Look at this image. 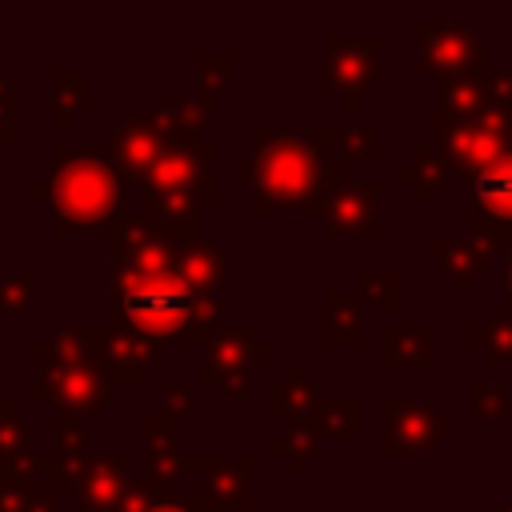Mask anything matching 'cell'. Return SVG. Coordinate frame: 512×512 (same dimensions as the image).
Segmentation results:
<instances>
[{"label":"cell","instance_id":"1","mask_svg":"<svg viewBox=\"0 0 512 512\" xmlns=\"http://www.w3.org/2000/svg\"><path fill=\"white\" fill-rule=\"evenodd\" d=\"M252 164H236V180H252V212L272 216L284 208H304L344 184V160H324V148L308 128H252Z\"/></svg>","mask_w":512,"mask_h":512},{"label":"cell","instance_id":"2","mask_svg":"<svg viewBox=\"0 0 512 512\" xmlns=\"http://www.w3.org/2000/svg\"><path fill=\"white\" fill-rule=\"evenodd\" d=\"M108 288V324L116 328H132L156 344H208V336L216 332L212 300L192 292L176 272L112 268Z\"/></svg>","mask_w":512,"mask_h":512},{"label":"cell","instance_id":"3","mask_svg":"<svg viewBox=\"0 0 512 512\" xmlns=\"http://www.w3.org/2000/svg\"><path fill=\"white\" fill-rule=\"evenodd\" d=\"M56 168L36 184V200H48L56 212V232H92L108 228V216L120 204V172L96 148H52Z\"/></svg>","mask_w":512,"mask_h":512},{"label":"cell","instance_id":"4","mask_svg":"<svg viewBox=\"0 0 512 512\" xmlns=\"http://www.w3.org/2000/svg\"><path fill=\"white\" fill-rule=\"evenodd\" d=\"M40 380H36V400L56 404L64 416H100L108 404V372L100 364L68 360L56 344H40L32 352Z\"/></svg>","mask_w":512,"mask_h":512},{"label":"cell","instance_id":"5","mask_svg":"<svg viewBox=\"0 0 512 512\" xmlns=\"http://www.w3.org/2000/svg\"><path fill=\"white\" fill-rule=\"evenodd\" d=\"M416 40H420V72H428L432 80H468L480 76L488 80V52L484 40L452 16H420L416 20Z\"/></svg>","mask_w":512,"mask_h":512},{"label":"cell","instance_id":"6","mask_svg":"<svg viewBox=\"0 0 512 512\" xmlns=\"http://www.w3.org/2000/svg\"><path fill=\"white\" fill-rule=\"evenodd\" d=\"M212 156L216 148L212 144H196V136H180L168 144V152L144 172V188L152 196H196V200H212V180H208V168H212Z\"/></svg>","mask_w":512,"mask_h":512},{"label":"cell","instance_id":"7","mask_svg":"<svg viewBox=\"0 0 512 512\" xmlns=\"http://www.w3.org/2000/svg\"><path fill=\"white\" fill-rule=\"evenodd\" d=\"M376 204H380V184L376 180H344L332 192L316 196L308 204V216L320 220L328 236H360V240H372V236H380Z\"/></svg>","mask_w":512,"mask_h":512},{"label":"cell","instance_id":"8","mask_svg":"<svg viewBox=\"0 0 512 512\" xmlns=\"http://www.w3.org/2000/svg\"><path fill=\"white\" fill-rule=\"evenodd\" d=\"M376 412H380V420H384L380 452H388V456L432 452L444 436L456 432L452 420H444L432 404H420V400H380Z\"/></svg>","mask_w":512,"mask_h":512},{"label":"cell","instance_id":"9","mask_svg":"<svg viewBox=\"0 0 512 512\" xmlns=\"http://www.w3.org/2000/svg\"><path fill=\"white\" fill-rule=\"evenodd\" d=\"M324 56L328 84L344 96L348 108H360L364 92H372L380 80V36H328Z\"/></svg>","mask_w":512,"mask_h":512},{"label":"cell","instance_id":"10","mask_svg":"<svg viewBox=\"0 0 512 512\" xmlns=\"http://www.w3.org/2000/svg\"><path fill=\"white\" fill-rule=\"evenodd\" d=\"M436 148L452 160L456 176H464V180L472 184V180H476L484 168H492L512 144H508L504 136H496L492 128H484V124H460V120L436 116Z\"/></svg>","mask_w":512,"mask_h":512},{"label":"cell","instance_id":"11","mask_svg":"<svg viewBox=\"0 0 512 512\" xmlns=\"http://www.w3.org/2000/svg\"><path fill=\"white\" fill-rule=\"evenodd\" d=\"M268 360H272L268 344H256L248 328H224V332L216 328L208 336V344H204L200 380H216L220 376V384H224V380L244 376L248 364H268Z\"/></svg>","mask_w":512,"mask_h":512},{"label":"cell","instance_id":"12","mask_svg":"<svg viewBox=\"0 0 512 512\" xmlns=\"http://www.w3.org/2000/svg\"><path fill=\"white\" fill-rule=\"evenodd\" d=\"M176 276H180L192 292H200V296H208V292H228V256H224L212 240L192 236V240H184L180 252H176Z\"/></svg>","mask_w":512,"mask_h":512},{"label":"cell","instance_id":"13","mask_svg":"<svg viewBox=\"0 0 512 512\" xmlns=\"http://www.w3.org/2000/svg\"><path fill=\"white\" fill-rule=\"evenodd\" d=\"M116 512H216V504L208 500V492H188V488L172 492L140 472L128 484V496L120 500Z\"/></svg>","mask_w":512,"mask_h":512},{"label":"cell","instance_id":"14","mask_svg":"<svg viewBox=\"0 0 512 512\" xmlns=\"http://www.w3.org/2000/svg\"><path fill=\"white\" fill-rule=\"evenodd\" d=\"M436 260L456 292H472L476 276H484L496 256L488 248H480L472 236H436Z\"/></svg>","mask_w":512,"mask_h":512},{"label":"cell","instance_id":"15","mask_svg":"<svg viewBox=\"0 0 512 512\" xmlns=\"http://www.w3.org/2000/svg\"><path fill=\"white\" fill-rule=\"evenodd\" d=\"M160 344L132 332V328H116V324H104V372L112 380H140L144 376V364L152 360Z\"/></svg>","mask_w":512,"mask_h":512},{"label":"cell","instance_id":"16","mask_svg":"<svg viewBox=\"0 0 512 512\" xmlns=\"http://www.w3.org/2000/svg\"><path fill=\"white\" fill-rule=\"evenodd\" d=\"M376 360L380 364H436V328L420 324V328H396L384 324L376 332Z\"/></svg>","mask_w":512,"mask_h":512},{"label":"cell","instance_id":"17","mask_svg":"<svg viewBox=\"0 0 512 512\" xmlns=\"http://www.w3.org/2000/svg\"><path fill=\"white\" fill-rule=\"evenodd\" d=\"M432 84L440 92L436 116H444V120L484 124V116L492 112V88L480 76H468V80H432Z\"/></svg>","mask_w":512,"mask_h":512},{"label":"cell","instance_id":"18","mask_svg":"<svg viewBox=\"0 0 512 512\" xmlns=\"http://www.w3.org/2000/svg\"><path fill=\"white\" fill-rule=\"evenodd\" d=\"M128 484L132 480H128L124 456H104V460L92 464V472H88L84 488L76 492V500H80L84 512H116L120 500L128 496Z\"/></svg>","mask_w":512,"mask_h":512},{"label":"cell","instance_id":"19","mask_svg":"<svg viewBox=\"0 0 512 512\" xmlns=\"http://www.w3.org/2000/svg\"><path fill=\"white\" fill-rule=\"evenodd\" d=\"M320 404V392L316 384L308 380V368L304 364H292L288 368V380H276L272 384V396H268V408L276 420H288V424H304Z\"/></svg>","mask_w":512,"mask_h":512},{"label":"cell","instance_id":"20","mask_svg":"<svg viewBox=\"0 0 512 512\" xmlns=\"http://www.w3.org/2000/svg\"><path fill=\"white\" fill-rule=\"evenodd\" d=\"M196 204H200L196 196H152V192H144V220L160 236L184 244V240L196 236Z\"/></svg>","mask_w":512,"mask_h":512},{"label":"cell","instance_id":"21","mask_svg":"<svg viewBox=\"0 0 512 512\" xmlns=\"http://www.w3.org/2000/svg\"><path fill=\"white\" fill-rule=\"evenodd\" d=\"M396 180L412 184V188H416V200H432V196L440 192V184L456 180V168H452V160H448L436 144H420V148L412 152V160L396 168Z\"/></svg>","mask_w":512,"mask_h":512},{"label":"cell","instance_id":"22","mask_svg":"<svg viewBox=\"0 0 512 512\" xmlns=\"http://www.w3.org/2000/svg\"><path fill=\"white\" fill-rule=\"evenodd\" d=\"M248 476H252V460H248V456L216 460L212 472L204 476V492H208V500H212L216 508H248V504H252Z\"/></svg>","mask_w":512,"mask_h":512},{"label":"cell","instance_id":"23","mask_svg":"<svg viewBox=\"0 0 512 512\" xmlns=\"http://www.w3.org/2000/svg\"><path fill=\"white\" fill-rule=\"evenodd\" d=\"M324 308H328L324 340L332 348H356L360 344V308H364V296L360 292H328L324 296Z\"/></svg>","mask_w":512,"mask_h":512},{"label":"cell","instance_id":"24","mask_svg":"<svg viewBox=\"0 0 512 512\" xmlns=\"http://www.w3.org/2000/svg\"><path fill=\"white\" fill-rule=\"evenodd\" d=\"M360 400H320L316 412L304 420L320 436H356L360 432Z\"/></svg>","mask_w":512,"mask_h":512},{"label":"cell","instance_id":"25","mask_svg":"<svg viewBox=\"0 0 512 512\" xmlns=\"http://www.w3.org/2000/svg\"><path fill=\"white\" fill-rule=\"evenodd\" d=\"M88 72H52V92H56V108H52V124L64 128L84 104H88Z\"/></svg>","mask_w":512,"mask_h":512},{"label":"cell","instance_id":"26","mask_svg":"<svg viewBox=\"0 0 512 512\" xmlns=\"http://www.w3.org/2000/svg\"><path fill=\"white\" fill-rule=\"evenodd\" d=\"M472 344H480L492 364H512V312H496L472 328Z\"/></svg>","mask_w":512,"mask_h":512},{"label":"cell","instance_id":"27","mask_svg":"<svg viewBox=\"0 0 512 512\" xmlns=\"http://www.w3.org/2000/svg\"><path fill=\"white\" fill-rule=\"evenodd\" d=\"M232 64H236V56H200V88H196V104H200V112L204 116H212V100L228 88V76H232Z\"/></svg>","mask_w":512,"mask_h":512},{"label":"cell","instance_id":"28","mask_svg":"<svg viewBox=\"0 0 512 512\" xmlns=\"http://www.w3.org/2000/svg\"><path fill=\"white\" fill-rule=\"evenodd\" d=\"M320 448V432L312 424H292L288 436H272V452L276 456H288L292 472H304L308 468V456Z\"/></svg>","mask_w":512,"mask_h":512},{"label":"cell","instance_id":"29","mask_svg":"<svg viewBox=\"0 0 512 512\" xmlns=\"http://www.w3.org/2000/svg\"><path fill=\"white\" fill-rule=\"evenodd\" d=\"M340 160H344V164H376V160H380V128H376V124L344 128Z\"/></svg>","mask_w":512,"mask_h":512},{"label":"cell","instance_id":"30","mask_svg":"<svg viewBox=\"0 0 512 512\" xmlns=\"http://www.w3.org/2000/svg\"><path fill=\"white\" fill-rule=\"evenodd\" d=\"M88 472H92V460H88L84 452H52V468H48L52 488H60V492H80L84 480H88Z\"/></svg>","mask_w":512,"mask_h":512},{"label":"cell","instance_id":"31","mask_svg":"<svg viewBox=\"0 0 512 512\" xmlns=\"http://www.w3.org/2000/svg\"><path fill=\"white\" fill-rule=\"evenodd\" d=\"M468 408L476 420H504L508 416V400H504V384L492 380H476L468 388Z\"/></svg>","mask_w":512,"mask_h":512},{"label":"cell","instance_id":"32","mask_svg":"<svg viewBox=\"0 0 512 512\" xmlns=\"http://www.w3.org/2000/svg\"><path fill=\"white\" fill-rule=\"evenodd\" d=\"M360 296L384 312L400 308V276L396 272H364L360 276Z\"/></svg>","mask_w":512,"mask_h":512},{"label":"cell","instance_id":"33","mask_svg":"<svg viewBox=\"0 0 512 512\" xmlns=\"http://www.w3.org/2000/svg\"><path fill=\"white\" fill-rule=\"evenodd\" d=\"M28 440H32V428L16 416V404L12 400H0V456L28 452Z\"/></svg>","mask_w":512,"mask_h":512},{"label":"cell","instance_id":"34","mask_svg":"<svg viewBox=\"0 0 512 512\" xmlns=\"http://www.w3.org/2000/svg\"><path fill=\"white\" fill-rule=\"evenodd\" d=\"M36 292V276L32 272H4L0 276V308L4 312H20Z\"/></svg>","mask_w":512,"mask_h":512},{"label":"cell","instance_id":"35","mask_svg":"<svg viewBox=\"0 0 512 512\" xmlns=\"http://www.w3.org/2000/svg\"><path fill=\"white\" fill-rule=\"evenodd\" d=\"M144 436H148V448H160V452H176V436H180V416L164 412L160 420H144Z\"/></svg>","mask_w":512,"mask_h":512},{"label":"cell","instance_id":"36","mask_svg":"<svg viewBox=\"0 0 512 512\" xmlns=\"http://www.w3.org/2000/svg\"><path fill=\"white\" fill-rule=\"evenodd\" d=\"M16 140V80L0 72V144Z\"/></svg>","mask_w":512,"mask_h":512},{"label":"cell","instance_id":"37","mask_svg":"<svg viewBox=\"0 0 512 512\" xmlns=\"http://www.w3.org/2000/svg\"><path fill=\"white\" fill-rule=\"evenodd\" d=\"M52 436H56V452H84V424L76 416H56Z\"/></svg>","mask_w":512,"mask_h":512},{"label":"cell","instance_id":"38","mask_svg":"<svg viewBox=\"0 0 512 512\" xmlns=\"http://www.w3.org/2000/svg\"><path fill=\"white\" fill-rule=\"evenodd\" d=\"M36 484L24 480V484H0V512H32L36 504Z\"/></svg>","mask_w":512,"mask_h":512},{"label":"cell","instance_id":"39","mask_svg":"<svg viewBox=\"0 0 512 512\" xmlns=\"http://www.w3.org/2000/svg\"><path fill=\"white\" fill-rule=\"evenodd\" d=\"M168 412L172 416H192L196 412V388H184V384H168Z\"/></svg>","mask_w":512,"mask_h":512},{"label":"cell","instance_id":"40","mask_svg":"<svg viewBox=\"0 0 512 512\" xmlns=\"http://www.w3.org/2000/svg\"><path fill=\"white\" fill-rule=\"evenodd\" d=\"M220 396H248V384H244V376H236V380H224V384H220Z\"/></svg>","mask_w":512,"mask_h":512},{"label":"cell","instance_id":"41","mask_svg":"<svg viewBox=\"0 0 512 512\" xmlns=\"http://www.w3.org/2000/svg\"><path fill=\"white\" fill-rule=\"evenodd\" d=\"M508 312H512V248H508Z\"/></svg>","mask_w":512,"mask_h":512},{"label":"cell","instance_id":"42","mask_svg":"<svg viewBox=\"0 0 512 512\" xmlns=\"http://www.w3.org/2000/svg\"><path fill=\"white\" fill-rule=\"evenodd\" d=\"M508 76H512V40H508V68H504Z\"/></svg>","mask_w":512,"mask_h":512},{"label":"cell","instance_id":"43","mask_svg":"<svg viewBox=\"0 0 512 512\" xmlns=\"http://www.w3.org/2000/svg\"><path fill=\"white\" fill-rule=\"evenodd\" d=\"M496 512H512V500H508V504H500V508H496Z\"/></svg>","mask_w":512,"mask_h":512},{"label":"cell","instance_id":"44","mask_svg":"<svg viewBox=\"0 0 512 512\" xmlns=\"http://www.w3.org/2000/svg\"><path fill=\"white\" fill-rule=\"evenodd\" d=\"M424 512H452V508H424Z\"/></svg>","mask_w":512,"mask_h":512},{"label":"cell","instance_id":"45","mask_svg":"<svg viewBox=\"0 0 512 512\" xmlns=\"http://www.w3.org/2000/svg\"><path fill=\"white\" fill-rule=\"evenodd\" d=\"M504 240H508V248H512V228H508V232H504Z\"/></svg>","mask_w":512,"mask_h":512}]
</instances>
